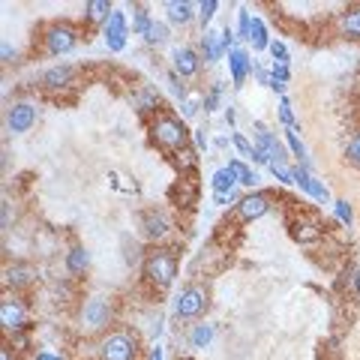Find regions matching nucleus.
Segmentation results:
<instances>
[{
  "mask_svg": "<svg viewBox=\"0 0 360 360\" xmlns=\"http://www.w3.org/2000/svg\"><path fill=\"white\" fill-rule=\"evenodd\" d=\"M141 276H144V283L153 285L156 291L172 288L177 279V252L168 250V246H153V250H148V255H144V262H141Z\"/></svg>",
  "mask_w": 360,
  "mask_h": 360,
  "instance_id": "1",
  "label": "nucleus"
},
{
  "mask_svg": "<svg viewBox=\"0 0 360 360\" xmlns=\"http://www.w3.org/2000/svg\"><path fill=\"white\" fill-rule=\"evenodd\" d=\"M150 139L153 144L160 150H168V153H177V150H184L186 148V141H189V129H186V123L174 117V115H156L150 120Z\"/></svg>",
  "mask_w": 360,
  "mask_h": 360,
  "instance_id": "2",
  "label": "nucleus"
},
{
  "mask_svg": "<svg viewBox=\"0 0 360 360\" xmlns=\"http://www.w3.org/2000/svg\"><path fill=\"white\" fill-rule=\"evenodd\" d=\"M99 360H139V333L129 328L108 330L96 345Z\"/></svg>",
  "mask_w": 360,
  "mask_h": 360,
  "instance_id": "3",
  "label": "nucleus"
},
{
  "mask_svg": "<svg viewBox=\"0 0 360 360\" xmlns=\"http://www.w3.org/2000/svg\"><path fill=\"white\" fill-rule=\"evenodd\" d=\"M210 307V291L198 283H189L186 288H180V295L174 297V315L180 321H193L201 319Z\"/></svg>",
  "mask_w": 360,
  "mask_h": 360,
  "instance_id": "4",
  "label": "nucleus"
},
{
  "mask_svg": "<svg viewBox=\"0 0 360 360\" xmlns=\"http://www.w3.org/2000/svg\"><path fill=\"white\" fill-rule=\"evenodd\" d=\"M78 39H82V33H78V27L70 25V21H54V25H49L42 33L45 54H51V58H63V54L75 51Z\"/></svg>",
  "mask_w": 360,
  "mask_h": 360,
  "instance_id": "5",
  "label": "nucleus"
},
{
  "mask_svg": "<svg viewBox=\"0 0 360 360\" xmlns=\"http://www.w3.org/2000/svg\"><path fill=\"white\" fill-rule=\"evenodd\" d=\"M115 321V300L111 297H87L82 303V324L87 330H105Z\"/></svg>",
  "mask_w": 360,
  "mask_h": 360,
  "instance_id": "6",
  "label": "nucleus"
},
{
  "mask_svg": "<svg viewBox=\"0 0 360 360\" xmlns=\"http://www.w3.org/2000/svg\"><path fill=\"white\" fill-rule=\"evenodd\" d=\"M27 303L21 300L18 295H6L4 300H0V328H4L9 336H15L27 328Z\"/></svg>",
  "mask_w": 360,
  "mask_h": 360,
  "instance_id": "7",
  "label": "nucleus"
},
{
  "mask_svg": "<svg viewBox=\"0 0 360 360\" xmlns=\"http://www.w3.org/2000/svg\"><path fill=\"white\" fill-rule=\"evenodd\" d=\"M270 207H274L270 193H250V195L238 198L234 217H238V222H255V219H262L264 213H270Z\"/></svg>",
  "mask_w": 360,
  "mask_h": 360,
  "instance_id": "8",
  "label": "nucleus"
},
{
  "mask_svg": "<svg viewBox=\"0 0 360 360\" xmlns=\"http://www.w3.org/2000/svg\"><path fill=\"white\" fill-rule=\"evenodd\" d=\"M127 39H129V21H127V13H111V18L105 21V27H103V42H105V49L108 51H123L127 49Z\"/></svg>",
  "mask_w": 360,
  "mask_h": 360,
  "instance_id": "9",
  "label": "nucleus"
},
{
  "mask_svg": "<svg viewBox=\"0 0 360 360\" xmlns=\"http://www.w3.org/2000/svg\"><path fill=\"white\" fill-rule=\"evenodd\" d=\"M37 120H39V111L30 103H15L6 108V129L13 135H25L27 129L37 127Z\"/></svg>",
  "mask_w": 360,
  "mask_h": 360,
  "instance_id": "10",
  "label": "nucleus"
},
{
  "mask_svg": "<svg viewBox=\"0 0 360 360\" xmlns=\"http://www.w3.org/2000/svg\"><path fill=\"white\" fill-rule=\"evenodd\" d=\"M255 148L264 153V160H267L270 165H274V162L285 165V160H288V156H285V148L276 141V135L270 132L264 123H255Z\"/></svg>",
  "mask_w": 360,
  "mask_h": 360,
  "instance_id": "11",
  "label": "nucleus"
},
{
  "mask_svg": "<svg viewBox=\"0 0 360 360\" xmlns=\"http://www.w3.org/2000/svg\"><path fill=\"white\" fill-rule=\"evenodd\" d=\"M201 70V54L189 45H174L172 49V72H177L180 78H193Z\"/></svg>",
  "mask_w": 360,
  "mask_h": 360,
  "instance_id": "12",
  "label": "nucleus"
},
{
  "mask_svg": "<svg viewBox=\"0 0 360 360\" xmlns=\"http://www.w3.org/2000/svg\"><path fill=\"white\" fill-rule=\"evenodd\" d=\"M295 172V184L300 186V193H307L309 198H315L319 205H333V198H330V189L321 184L319 177H312L309 174V168H303V165H297V168H291Z\"/></svg>",
  "mask_w": 360,
  "mask_h": 360,
  "instance_id": "13",
  "label": "nucleus"
},
{
  "mask_svg": "<svg viewBox=\"0 0 360 360\" xmlns=\"http://www.w3.org/2000/svg\"><path fill=\"white\" fill-rule=\"evenodd\" d=\"M250 72H255V63L250 58V51L246 49H234L229 51V75H231V84L234 87H243Z\"/></svg>",
  "mask_w": 360,
  "mask_h": 360,
  "instance_id": "14",
  "label": "nucleus"
},
{
  "mask_svg": "<svg viewBox=\"0 0 360 360\" xmlns=\"http://www.w3.org/2000/svg\"><path fill=\"white\" fill-rule=\"evenodd\" d=\"M4 283H6V288L21 291V288H27V285L37 283V270H33L30 264H25V262L6 264V270H4Z\"/></svg>",
  "mask_w": 360,
  "mask_h": 360,
  "instance_id": "15",
  "label": "nucleus"
},
{
  "mask_svg": "<svg viewBox=\"0 0 360 360\" xmlns=\"http://www.w3.org/2000/svg\"><path fill=\"white\" fill-rule=\"evenodd\" d=\"M201 60L205 63H217L222 60L225 54H229V45L222 39V30H205V37H201Z\"/></svg>",
  "mask_w": 360,
  "mask_h": 360,
  "instance_id": "16",
  "label": "nucleus"
},
{
  "mask_svg": "<svg viewBox=\"0 0 360 360\" xmlns=\"http://www.w3.org/2000/svg\"><path fill=\"white\" fill-rule=\"evenodd\" d=\"M162 9H165V18L180 27H186L193 18H198V6H193L189 0H165Z\"/></svg>",
  "mask_w": 360,
  "mask_h": 360,
  "instance_id": "17",
  "label": "nucleus"
},
{
  "mask_svg": "<svg viewBox=\"0 0 360 360\" xmlns=\"http://www.w3.org/2000/svg\"><path fill=\"white\" fill-rule=\"evenodd\" d=\"M168 229H172V225H168L162 210H148L141 217V231H144V238L148 240H162L168 234Z\"/></svg>",
  "mask_w": 360,
  "mask_h": 360,
  "instance_id": "18",
  "label": "nucleus"
},
{
  "mask_svg": "<svg viewBox=\"0 0 360 360\" xmlns=\"http://www.w3.org/2000/svg\"><path fill=\"white\" fill-rule=\"evenodd\" d=\"M72 75H75V70H72L70 63H58V66H51V70L42 72L39 84H42L45 90H60V87H66V84L72 82Z\"/></svg>",
  "mask_w": 360,
  "mask_h": 360,
  "instance_id": "19",
  "label": "nucleus"
},
{
  "mask_svg": "<svg viewBox=\"0 0 360 360\" xmlns=\"http://www.w3.org/2000/svg\"><path fill=\"white\" fill-rule=\"evenodd\" d=\"M291 234H295V240H300V243H312L321 238V225L309 217H300L291 222Z\"/></svg>",
  "mask_w": 360,
  "mask_h": 360,
  "instance_id": "20",
  "label": "nucleus"
},
{
  "mask_svg": "<svg viewBox=\"0 0 360 360\" xmlns=\"http://www.w3.org/2000/svg\"><path fill=\"white\" fill-rule=\"evenodd\" d=\"M111 13H115V6L108 4V0H87L84 4V21H90V25H103L111 18Z\"/></svg>",
  "mask_w": 360,
  "mask_h": 360,
  "instance_id": "21",
  "label": "nucleus"
},
{
  "mask_svg": "<svg viewBox=\"0 0 360 360\" xmlns=\"http://www.w3.org/2000/svg\"><path fill=\"white\" fill-rule=\"evenodd\" d=\"M336 27L345 39H360V6H348L336 21Z\"/></svg>",
  "mask_w": 360,
  "mask_h": 360,
  "instance_id": "22",
  "label": "nucleus"
},
{
  "mask_svg": "<svg viewBox=\"0 0 360 360\" xmlns=\"http://www.w3.org/2000/svg\"><path fill=\"white\" fill-rule=\"evenodd\" d=\"M210 186H213V193H234V186H238V174L231 172V165H222L217 168V172L210 174Z\"/></svg>",
  "mask_w": 360,
  "mask_h": 360,
  "instance_id": "23",
  "label": "nucleus"
},
{
  "mask_svg": "<svg viewBox=\"0 0 360 360\" xmlns=\"http://www.w3.org/2000/svg\"><path fill=\"white\" fill-rule=\"evenodd\" d=\"M246 42H250L255 51H267V49H270V42H274V39H270V33H267V25H264V21L258 18V15H252L250 39H246Z\"/></svg>",
  "mask_w": 360,
  "mask_h": 360,
  "instance_id": "24",
  "label": "nucleus"
},
{
  "mask_svg": "<svg viewBox=\"0 0 360 360\" xmlns=\"http://www.w3.org/2000/svg\"><path fill=\"white\" fill-rule=\"evenodd\" d=\"M213 336H217V328H213V324H207V321H201V324H195V328L189 330V345L201 352V348H210Z\"/></svg>",
  "mask_w": 360,
  "mask_h": 360,
  "instance_id": "25",
  "label": "nucleus"
},
{
  "mask_svg": "<svg viewBox=\"0 0 360 360\" xmlns=\"http://www.w3.org/2000/svg\"><path fill=\"white\" fill-rule=\"evenodd\" d=\"M87 267H90V252L84 250V246H75V250L66 252V270H70L72 276L84 274Z\"/></svg>",
  "mask_w": 360,
  "mask_h": 360,
  "instance_id": "26",
  "label": "nucleus"
},
{
  "mask_svg": "<svg viewBox=\"0 0 360 360\" xmlns=\"http://www.w3.org/2000/svg\"><path fill=\"white\" fill-rule=\"evenodd\" d=\"M229 165H231V172L238 174V184H240V186H246V189H252V186L258 184V180H262V177H258L255 168H250L243 160H229Z\"/></svg>",
  "mask_w": 360,
  "mask_h": 360,
  "instance_id": "27",
  "label": "nucleus"
},
{
  "mask_svg": "<svg viewBox=\"0 0 360 360\" xmlns=\"http://www.w3.org/2000/svg\"><path fill=\"white\" fill-rule=\"evenodd\" d=\"M168 37H172V33H168L165 21H156V18H153V25L148 27V33H144V42H148L150 49H160V45L168 42Z\"/></svg>",
  "mask_w": 360,
  "mask_h": 360,
  "instance_id": "28",
  "label": "nucleus"
},
{
  "mask_svg": "<svg viewBox=\"0 0 360 360\" xmlns=\"http://www.w3.org/2000/svg\"><path fill=\"white\" fill-rule=\"evenodd\" d=\"M150 25H153V15L148 13V6L132 4V33H139V37H144Z\"/></svg>",
  "mask_w": 360,
  "mask_h": 360,
  "instance_id": "29",
  "label": "nucleus"
},
{
  "mask_svg": "<svg viewBox=\"0 0 360 360\" xmlns=\"http://www.w3.org/2000/svg\"><path fill=\"white\" fill-rule=\"evenodd\" d=\"M285 144H288L291 156H297V160H300V165H303V168H309V160H307V148H303V141L297 139V129H285Z\"/></svg>",
  "mask_w": 360,
  "mask_h": 360,
  "instance_id": "30",
  "label": "nucleus"
},
{
  "mask_svg": "<svg viewBox=\"0 0 360 360\" xmlns=\"http://www.w3.org/2000/svg\"><path fill=\"white\" fill-rule=\"evenodd\" d=\"M345 162L360 172V129H357L352 139H348V144H345Z\"/></svg>",
  "mask_w": 360,
  "mask_h": 360,
  "instance_id": "31",
  "label": "nucleus"
},
{
  "mask_svg": "<svg viewBox=\"0 0 360 360\" xmlns=\"http://www.w3.org/2000/svg\"><path fill=\"white\" fill-rule=\"evenodd\" d=\"M219 103H222V84H219V82H213L210 90L205 94V99H201V108H205V111H217Z\"/></svg>",
  "mask_w": 360,
  "mask_h": 360,
  "instance_id": "32",
  "label": "nucleus"
},
{
  "mask_svg": "<svg viewBox=\"0 0 360 360\" xmlns=\"http://www.w3.org/2000/svg\"><path fill=\"white\" fill-rule=\"evenodd\" d=\"M333 213H336V219H340L342 225L354 222V207L348 205V198H333Z\"/></svg>",
  "mask_w": 360,
  "mask_h": 360,
  "instance_id": "33",
  "label": "nucleus"
},
{
  "mask_svg": "<svg viewBox=\"0 0 360 360\" xmlns=\"http://www.w3.org/2000/svg\"><path fill=\"white\" fill-rule=\"evenodd\" d=\"M279 123H283L285 129H297V117H295V111H291L288 96L279 99Z\"/></svg>",
  "mask_w": 360,
  "mask_h": 360,
  "instance_id": "34",
  "label": "nucleus"
},
{
  "mask_svg": "<svg viewBox=\"0 0 360 360\" xmlns=\"http://www.w3.org/2000/svg\"><path fill=\"white\" fill-rule=\"evenodd\" d=\"M217 9H219V0H201V4H198V21H201V27L210 25V18L217 15Z\"/></svg>",
  "mask_w": 360,
  "mask_h": 360,
  "instance_id": "35",
  "label": "nucleus"
},
{
  "mask_svg": "<svg viewBox=\"0 0 360 360\" xmlns=\"http://www.w3.org/2000/svg\"><path fill=\"white\" fill-rule=\"evenodd\" d=\"M250 27H252V13L246 6L238 9V37L240 39H250Z\"/></svg>",
  "mask_w": 360,
  "mask_h": 360,
  "instance_id": "36",
  "label": "nucleus"
},
{
  "mask_svg": "<svg viewBox=\"0 0 360 360\" xmlns=\"http://www.w3.org/2000/svg\"><path fill=\"white\" fill-rule=\"evenodd\" d=\"M231 144L240 150V156H246V160H252L255 153V144H250V139H246L243 132H231Z\"/></svg>",
  "mask_w": 360,
  "mask_h": 360,
  "instance_id": "37",
  "label": "nucleus"
},
{
  "mask_svg": "<svg viewBox=\"0 0 360 360\" xmlns=\"http://www.w3.org/2000/svg\"><path fill=\"white\" fill-rule=\"evenodd\" d=\"M288 78H291V72H288L285 63H274V66H270V84H288Z\"/></svg>",
  "mask_w": 360,
  "mask_h": 360,
  "instance_id": "38",
  "label": "nucleus"
},
{
  "mask_svg": "<svg viewBox=\"0 0 360 360\" xmlns=\"http://www.w3.org/2000/svg\"><path fill=\"white\" fill-rule=\"evenodd\" d=\"M270 174H274L276 180H279V184H295V172H291V168L288 165H279V162H274V165H270Z\"/></svg>",
  "mask_w": 360,
  "mask_h": 360,
  "instance_id": "39",
  "label": "nucleus"
},
{
  "mask_svg": "<svg viewBox=\"0 0 360 360\" xmlns=\"http://www.w3.org/2000/svg\"><path fill=\"white\" fill-rule=\"evenodd\" d=\"M267 51H270V58H274V63H285V66H288V49H285V42L274 39Z\"/></svg>",
  "mask_w": 360,
  "mask_h": 360,
  "instance_id": "40",
  "label": "nucleus"
},
{
  "mask_svg": "<svg viewBox=\"0 0 360 360\" xmlns=\"http://www.w3.org/2000/svg\"><path fill=\"white\" fill-rule=\"evenodd\" d=\"M156 103H160V96H156L153 90H144L141 96H135V105H139V111H153Z\"/></svg>",
  "mask_w": 360,
  "mask_h": 360,
  "instance_id": "41",
  "label": "nucleus"
},
{
  "mask_svg": "<svg viewBox=\"0 0 360 360\" xmlns=\"http://www.w3.org/2000/svg\"><path fill=\"white\" fill-rule=\"evenodd\" d=\"M168 84H172V90L180 99H186V84H184V78H180L177 72H168Z\"/></svg>",
  "mask_w": 360,
  "mask_h": 360,
  "instance_id": "42",
  "label": "nucleus"
},
{
  "mask_svg": "<svg viewBox=\"0 0 360 360\" xmlns=\"http://www.w3.org/2000/svg\"><path fill=\"white\" fill-rule=\"evenodd\" d=\"M15 49H13V45H9L6 39L4 42H0V60H4V63H15Z\"/></svg>",
  "mask_w": 360,
  "mask_h": 360,
  "instance_id": "43",
  "label": "nucleus"
},
{
  "mask_svg": "<svg viewBox=\"0 0 360 360\" xmlns=\"http://www.w3.org/2000/svg\"><path fill=\"white\" fill-rule=\"evenodd\" d=\"M180 108H184V117H193L195 115V111H198V103H195V99H180Z\"/></svg>",
  "mask_w": 360,
  "mask_h": 360,
  "instance_id": "44",
  "label": "nucleus"
},
{
  "mask_svg": "<svg viewBox=\"0 0 360 360\" xmlns=\"http://www.w3.org/2000/svg\"><path fill=\"white\" fill-rule=\"evenodd\" d=\"M234 198H238V195H234V193H225V195H222V193H213V201H217V205H219V207H222V205H231V201H234Z\"/></svg>",
  "mask_w": 360,
  "mask_h": 360,
  "instance_id": "45",
  "label": "nucleus"
},
{
  "mask_svg": "<svg viewBox=\"0 0 360 360\" xmlns=\"http://www.w3.org/2000/svg\"><path fill=\"white\" fill-rule=\"evenodd\" d=\"M195 148L198 150H207V135H205V129H195Z\"/></svg>",
  "mask_w": 360,
  "mask_h": 360,
  "instance_id": "46",
  "label": "nucleus"
},
{
  "mask_svg": "<svg viewBox=\"0 0 360 360\" xmlns=\"http://www.w3.org/2000/svg\"><path fill=\"white\" fill-rule=\"evenodd\" d=\"M148 360H165L162 345H150V348H148Z\"/></svg>",
  "mask_w": 360,
  "mask_h": 360,
  "instance_id": "47",
  "label": "nucleus"
},
{
  "mask_svg": "<svg viewBox=\"0 0 360 360\" xmlns=\"http://www.w3.org/2000/svg\"><path fill=\"white\" fill-rule=\"evenodd\" d=\"M37 360H63V354H54V352H37Z\"/></svg>",
  "mask_w": 360,
  "mask_h": 360,
  "instance_id": "48",
  "label": "nucleus"
},
{
  "mask_svg": "<svg viewBox=\"0 0 360 360\" xmlns=\"http://www.w3.org/2000/svg\"><path fill=\"white\" fill-rule=\"evenodd\" d=\"M9 222H13V210H9V201H4V229H9Z\"/></svg>",
  "mask_w": 360,
  "mask_h": 360,
  "instance_id": "49",
  "label": "nucleus"
},
{
  "mask_svg": "<svg viewBox=\"0 0 360 360\" xmlns=\"http://www.w3.org/2000/svg\"><path fill=\"white\" fill-rule=\"evenodd\" d=\"M255 78H258V82H262V84H267V87H270V72H264V70H255Z\"/></svg>",
  "mask_w": 360,
  "mask_h": 360,
  "instance_id": "50",
  "label": "nucleus"
},
{
  "mask_svg": "<svg viewBox=\"0 0 360 360\" xmlns=\"http://www.w3.org/2000/svg\"><path fill=\"white\" fill-rule=\"evenodd\" d=\"M0 360H15V357H13V352H9V345L0 348Z\"/></svg>",
  "mask_w": 360,
  "mask_h": 360,
  "instance_id": "51",
  "label": "nucleus"
},
{
  "mask_svg": "<svg viewBox=\"0 0 360 360\" xmlns=\"http://www.w3.org/2000/svg\"><path fill=\"white\" fill-rule=\"evenodd\" d=\"M225 120H229V123H234V120H238V115H234V108H231V105L225 108Z\"/></svg>",
  "mask_w": 360,
  "mask_h": 360,
  "instance_id": "52",
  "label": "nucleus"
},
{
  "mask_svg": "<svg viewBox=\"0 0 360 360\" xmlns=\"http://www.w3.org/2000/svg\"><path fill=\"white\" fill-rule=\"evenodd\" d=\"M354 291H357V295H360V270H357V274H354Z\"/></svg>",
  "mask_w": 360,
  "mask_h": 360,
  "instance_id": "53",
  "label": "nucleus"
}]
</instances>
